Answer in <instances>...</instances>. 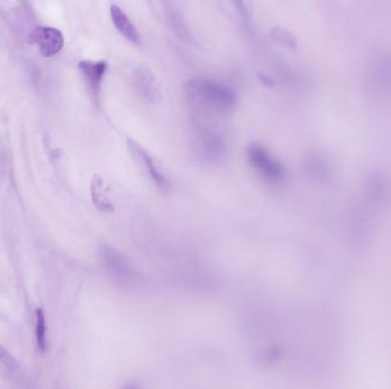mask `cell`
<instances>
[{
    "label": "cell",
    "instance_id": "cell-1",
    "mask_svg": "<svg viewBox=\"0 0 391 389\" xmlns=\"http://www.w3.org/2000/svg\"><path fill=\"white\" fill-rule=\"evenodd\" d=\"M189 100L205 113L225 115L235 109L237 96L230 86L208 78H196L187 87Z\"/></svg>",
    "mask_w": 391,
    "mask_h": 389
},
{
    "label": "cell",
    "instance_id": "cell-2",
    "mask_svg": "<svg viewBox=\"0 0 391 389\" xmlns=\"http://www.w3.org/2000/svg\"><path fill=\"white\" fill-rule=\"evenodd\" d=\"M99 252L104 268L118 286L135 288L140 284L138 282L141 281V277L120 252L107 244H102Z\"/></svg>",
    "mask_w": 391,
    "mask_h": 389
},
{
    "label": "cell",
    "instance_id": "cell-3",
    "mask_svg": "<svg viewBox=\"0 0 391 389\" xmlns=\"http://www.w3.org/2000/svg\"><path fill=\"white\" fill-rule=\"evenodd\" d=\"M248 158L252 167L263 179L271 184L284 182L286 176L284 166L275 159L266 147L260 144H250L248 149Z\"/></svg>",
    "mask_w": 391,
    "mask_h": 389
},
{
    "label": "cell",
    "instance_id": "cell-4",
    "mask_svg": "<svg viewBox=\"0 0 391 389\" xmlns=\"http://www.w3.org/2000/svg\"><path fill=\"white\" fill-rule=\"evenodd\" d=\"M30 43L38 45L41 57H55L62 50L64 38L62 32L52 27H37L30 35Z\"/></svg>",
    "mask_w": 391,
    "mask_h": 389
},
{
    "label": "cell",
    "instance_id": "cell-5",
    "mask_svg": "<svg viewBox=\"0 0 391 389\" xmlns=\"http://www.w3.org/2000/svg\"><path fill=\"white\" fill-rule=\"evenodd\" d=\"M78 68L93 100L100 103L101 91L108 70V63L104 61H82L79 62Z\"/></svg>",
    "mask_w": 391,
    "mask_h": 389
},
{
    "label": "cell",
    "instance_id": "cell-6",
    "mask_svg": "<svg viewBox=\"0 0 391 389\" xmlns=\"http://www.w3.org/2000/svg\"><path fill=\"white\" fill-rule=\"evenodd\" d=\"M127 145H129V151L134 154L135 158L143 165L144 168L147 170L152 182L156 184L157 187L164 191V192H166L169 189V181H167L166 176L160 170L151 154H149L147 149H144L142 145H140L138 142H135L131 138L127 140Z\"/></svg>",
    "mask_w": 391,
    "mask_h": 389
},
{
    "label": "cell",
    "instance_id": "cell-7",
    "mask_svg": "<svg viewBox=\"0 0 391 389\" xmlns=\"http://www.w3.org/2000/svg\"><path fill=\"white\" fill-rule=\"evenodd\" d=\"M198 147L201 156L208 161H219L225 154V138L218 131L203 128L198 134Z\"/></svg>",
    "mask_w": 391,
    "mask_h": 389
},
{
    "label": "cell",
    "instance_id": "cell-8",
    "mask_svg": "<svg viewBox=\"0 0 391 389\" xmlns=\"http://www.w3.org/2000/svg\"><path fill=\"white\" fill-rule=\"evenodd\" d=\"M110 15H111L113 25L116 27L122 37L135 46L142 45V38L138 28L135 27L134 23L131 22L127 14L122 10V7H119L117 3H113L110 6Z\"/></svg>",
    "mask_w": 391,
    "mask_h": 389
},
{
    "label": "cell",
    "instance_id": "cell-9",
    "mask_svg": "<svg viewBox=\"0 0 391 389\" xmlns=\"http://www.w3.org/2000/svg\"><path fill=\"white\" fill-rule=\"evenodd\" d=\"M134 85L136 91L147 100L155 101L158 97V86L156 79L148 68H138L134 72Z\"/></svg>",
    "mask_w": 391,
    "mask_h": 389
},
{
    "label": "cell",
    "instance_id": "cell-10",
    "mask_svg": "<svg viewBox=\"0 0 391 389\" xmlns=\"http://www.w3.org/2000/svg\"><path fill=\"white\" fill-rule=\"evenodd\" d=\"M304 169L308 174L318 181H329L332 176V167L320 154H309L304 160Z\"/></svg>",
    "mask_w": 391,
    "mask_h": 389
},
{
    "label": "cell",
    "instance_id": "cell-11",
    "mask_svg": "<svg viewBox=\"0 0 391 389\" xmlns=\"http://www.w3.org/2000/svg\"><path fill=\"white\" fill-rule=\"evenodd\" d=\"M91 196L92 201L95 208L99 209L100 212H113V207L111 200H110L109 194H108L107 189L104 186V181L100 176L95 175L91 184Z\"/></svg>",
    "mask_w": 391,
    "mask_h": 389
},
{
    "label": "cell",
    "instance_id": "cell-12",
    "mask_svg": "<svg viewBox=\"0 0 391 389\" xmlns=\"http://www.w3.org/2000/svg\"><path fill=\"white\" fill-rule=\"evenodd\" d=\"M36 315V340L37 345L41 352L46 351L48 347V325H46V318L44 311L41 309H37Z\"/></svg>",
    "mask_w": 391,
    "mask_h": 389
},
{
    "label": "cell",
    "instance_id": "cell-13",
    "mask_svg": "<svg viewBox=\"0 0 391 389\" xmlns=\"http://www.w3.org/2000/svg\"><path fill=\"white\" fill-rule=\"evenodd\" d=\"M167 17L172 25V28L176 30V34L181 37L189 38L188 28L185 27V19L178 10H172L171 7L166 8Z\"/></svg>",
    "mask_w": 391,
    "mask_h": 389
},
{
    "label": "cell",
    "instance_id": "cell-14",
    "mask_svg": "<svg viewBox=\"0 0 391 389\" xmlns=\"http://www.w3.org/2000/svg\"><path fill=\"white\" fill-rule=\"evenodd\" d=\"M282 355L283 351L278 346H271L266 351H263L262 354L260 355V360L266 365H271L273 362L278 361L279 358H282Z\"/></svg>",
    "mask_w": 391,
    "mask_h": 389
},
{
    "label": "cell",
    "instance_id": "cell-15",
    "mask_svg": "<svg viewBox=\"0 0 391 389\" xmlns=\"http://www.w3.org/2000/svg\"><path fill=\"white\" fill-rule=\"evenodd\" d=\"M273 36L275 39H277L279 43H282L285 46L293 47V48L297 46L295 38L293 37L290 32L284 30V29L276 28L273 31Z\"/></svg>",
    "mask_w": 391,
    "mask_h": 389
},
{
    "label": "cell",
    "instance_id": "cell-16",
    "mask_svg": "<svg viewBox=\"0 0 391 389\" xmlns=\"http://www.w3.org/2000/svg\"><path fill=\"white\" fill-rule=\"evenodd\" d=\"M0 363L10 370H16L19 367L14 356L1 344H0Z\"/></svg>",
    "mask_w": 391,
    "mask_h": 389
},
{
    "label": "cell",
    "instance_id": "cell-17",
    "mask_svg": "<svg viewBox=\"0 0 391 389\" xmlns=\"http://www.w3.org/2000/svg\"><path fill=\"white\" fill-rule=\"evenodd\" d=\"M122 389H141V387L136 385V383H126L125 386Z\"/></svg>",
    "mask_w": 391,
    "mask_h": 389
}]
</instances>
